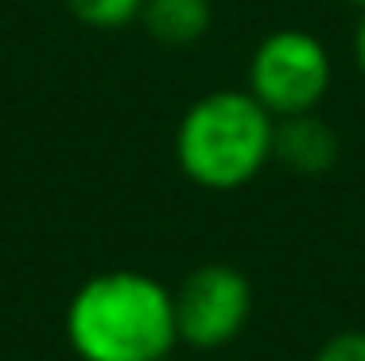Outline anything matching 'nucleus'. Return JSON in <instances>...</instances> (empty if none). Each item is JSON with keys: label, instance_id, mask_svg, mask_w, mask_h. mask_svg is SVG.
<instances>
[{"label": "nucleus", "instance_id": "obj_10", "mask_svg": "<svg viewBox=\"0 0 365 361\" xmlns=\"http://www.w3.org/2000/svg\"><path fill=\"white\" fill-rule=\"evenodd\" d=\"M350 8H358V12H365V0H346Z\"/></svg>", "mask_w": 365, "mask_h": 361}, {"label": "nucleus", "instance_id": "obj_9", "mask_svg": "<svg viewBox=\"0 0 365 361\" xmlns=\"http://www.w3.org/2000/svg\"><path fill=\"white\" fill-rule=\"evenodd\" d=\"M354 63H358V70L365 74V12L358 20V31H354Z\"/></svg>", "mask_w": 365, "mask_h": 361}, {"label": "nucleus", "instance_id": "obj_7", "mask_svg": "<svg viewBox=\"0 0 365 361\" xmlns=\"http://www.w3.org/2000/svg\"><path fill=\"white\" fill-rule=\"evenodd\" d=\"M63 4L86 28H120V23H133L140 16L144 0H63Z\"/></svg>", "mask_w": 365, "mask_h": 361}, {"label": "nucleus", "instance_id": "obj_2", "mask_svg": "<svg viewBox=\"0 0 365 361\" xmlns=\"http://www.w3.org/2000/svg\"><path fill=\"white\" fill-rule=\"evenodd\" d=\"M276 120L249 90H214L182 113L175 159L202 191H241L272 163Z\"/></svg>", "mask_w": 365, "mask_h": 361}, {"label": "nucleus", "instance_id": "obj_3", "mask_svg": "<svg viewBox=\"0 0 365 361\" xmlns=\"http://www.w3.org/2000/svg\"><path fill=\"white\" fill-rule=\"evenodd\" d=\"M249 93L268 109V117L315 113L330 90V55L323 39L303 28L268 31L249 58Z\"/></svg>", "mask_w": 365, "mask_h": 361}, {"label": "nucleus", "instance_id": "obj_1", "mask_svg": "<svg viewBox=\"0 0 365 361\" xmlns=\"http://www.w3.org/2000/svg\"><path fill=\"white\" fill-rule=\"evenodd\" d=\"M63 326L82 361H163L179 346L171 288L136 268L90 276L66 303Z\"/></svg>", "mask_w": 365, "mask_h": 361}, {"label": "nucleus", "instance_id": "obj_4", "mask_svg": "<svg viewBox=\"0 0 365 361\" xmlns=\"http://www.w3.org/2000/svg\"><path fill=\"white\" fill-rule=\"evenodd\" d=\"M171 299H175L179 346L198 354L233 346L253 319V283L237 264L225 261L198 264L195 272H187Z\"/></svg>", "mask_w": 365, "mask_h": 361}, {"label": "nucleus", "instance_id": "obj_5", "mask_svg": "<svg viewBox=\"0 0 365 361\" xmlns=\"http://www.w3.org/2000/svg\"><path fill=\"white\" fill-rule=\"evenodd\" d=\"M272 159L284 163L295 175H323L338 163V136L323 117L295 113L280 117L272 128Z\"/></svg>", "mask_w": 365, "mask_h": 361}, {"label": "nucleus", "instance_id": "obj_6", "mask_svg": "<svg viewBox=\"0 0 365 361\" xmlns=\"http://www.w3.org/2000/svg\"><path fill=\"white\" fill-rule=\"evenodd\" d=\"M136 20L163 47H190L210 31L214 4L210 0H144Z\"/></svg>", "mask_w": 365, "mask_h": 361}, {"label": "nucleus", "instance_id": "obj_8", "mask_svg": "<svg viewBox=\"0 0 365 361\" xmlns=\"http://www.w3.org/2000/svg\"><path fill=\"white\" fill-rule=\"evenodd\" d=\"M311 361H365V330H338L315 350Z\"/></svg>", "mask_w": 365, "mask_h": 361}]
</instances>
